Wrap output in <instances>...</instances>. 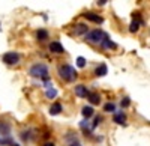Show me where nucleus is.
<instances>
[{
    "label": "nucleus",
    "mask_w": 150,
    "mask_h": 146,
    "mask_svg": "<svg viewBox=\"0 0 150 146\" xmlns=\"http://www.w3.org/2000/svg\"><path fill=\"white\" fill-rule=\"evenodd\" d=\"M29 74L35 78H42V80H48L50 78V69L45 63H35L30 71H29Z\"/></svg>",
    "instance_id": "2"
},
{
    "label": "nucleus",
    "mask_w": 150,
    "mask_h": 146,
    "mask_svg": "<svg viewBox=\"0 0 150 146\" xmlns=\"http://www.w3.org/2000/svg\"><path fill=\"white\" fill-rule=\"evenodd\" d=\"M44 146H54V143H53V142H47Z\"/></svg>",
    "instance_id": "25"
},
{
    "label": "nucleus",
    "mask_w": 150,
    "mask_h": 146,
    "mask_svg": "<svg viewBox=\"0 0 150 146\" xmlns=\"http://www.w3.org/2000/svg\"><path fill=\"white\" fill-rule=\"evenodd\" d=\"M74 33L77 35V36L87 35V33H89V27H87V24H84V23H80V24H77V26H75V29H74Z\"/></svg>",
    "instance_id": "8"
},
{
    "label": "nucleus",
    "mask_w": 150,
    "mask_h": 146,
    "mask_svg": "<svg viewBox=\"0 0 150 146\" xmlns=\"http://www.w3.org/2000/svg\"><path fill=\"white\" fill-rule=\"evenodd\" d=\"M48 48H50V51H51V53H56V54H62V53H65V48H63V45H62L60 42H57V41L51 42Z\"/></svg>",
    "instance_id": "7"
},
{
    "label": "nucleus",
    "mask_w": 150,
    "mask_h": 146,
    "mask_svg": "<svg viewBox=\"0 0 150 146\" xmlns=\"http://www.w3.org/2000/svg\"><path fill=\"white\" fill-rule=\"evenodd\" d=\"M57 72H59L60 78H63L65 81H69V83L71 81H75V80H77V77H78L75 68L72 65H69V63H60L59 68H57Z\"/></svg>",
    "instance_id": "1"
},
{
    "label": "nucleus",
    "mask_w": 150,
    "mask_h": 146,
    "mask_svg": "<svg viewBox=\"0 0 150 146\" xmlns=\"http://www.w3.org/2000/svg\"><path fill=\"white\" fill-rule=\"evenodd\" d=\"M36 38H38V41H41V42L47 41L48 39V32L45 29H39V30H38V33H36Z\"/></svg>",
    "instance_id": "14"
},
{
    "label": "nucleus",
    "mask_w": 150,
    "mask_h": 146,
    "mask_svg": "<svg viewBox=\"0 0 150 146\" xmlns=\"http://www.w3.org/2000/svg\"><path fill=\"white\" fill-rule=\"evenodd\" d=\"M11 146H20V145H17V143H12Z\"/></svg>",
    "instance_id": "26"
},
{
    "label": "nucleus",
    "mask_w": 150,
    "mask_h": 146,
    "mask_svg": "<svg viewBox=\"0 0 150 146\" xmlns=\"http://www.w3.org/2000/svg\"><path fill=\"white\" fill-rule=\"evenodd\" d=\"M120 105L123 107V108H126V107H129L131 105V98L129 96H125V98L120 101Z\"/></svg>",
    "instance_id": "20"
},
{
    "label": "nucleus",
    "mask_w": 150,
    "mask_h": 146,
    "mask_svg": "<svg viewBox=\"0 0 150 146\" xmlns=\"http://www.w3.org/2000/svg\"><path fill=\"white\" fill-rule=\"evenodd\" d=\"M45 96H47V98H50V100H53V98H56V96H57V90H56L54 88H51V89H47Z\"/></svg>",
    "instance_id": "18"
},
{
    "label": "nucleus",
    "mask_w": 150,
    "mask_h": 146,
    "mask_svg": "<svg viewBox=\"0 0 150 146\" xmlns=\"http://www.w3.org/2000/svg\"><path fill=\"white\" fill-rule=\"evenodd\" d=\"M0 131H2V132H5V134L8 136L9 134V125H3V124H0Z\"/></svg>",
    "instance_id": "22"
},
{
    "label": "nucleus",
    "mask_w": 150,
    "mask_h": 146,
    "mask_svg": "<svg viewBox=\"0 0 150 146\" xmlns=\"http://www.w3.org/2000/svg\"><path fill=\"white\" fill-rule=\"evenodd\" d=\"M0 143H2V139H0Z\"/></svg>",
    "instance_id": "27"
},
{
    "label": "nucleus",
    "mask_w": 150,
    "mask_h": 146,
    "mask_svg": "<svg viewBox=\"0 0 150 146\" xmlns=\"http://www.w3.org/2000/svg\"><path fill=\"white\" fill-rule=\"evenodd\" d=\"M101 47H102V48H116V44L112 42V41L108 38V35H107L105 38H104V41L101 42Z\"/></svg>",
    "instance_id": "15"
},
{
    "label": "nucleus",
    "mask_w": 150,
    "mask_h": 146,
    "mask_svg": "<svg viewBox=\"0 0 150 146\" xmlns=\"http://www.w3.org/2000/svg\"><path fill=\"white\" fill-rule=\"evenodd\" d=\"M81 115L84 116V119L89 120L93 115H95V110H93V107L92 105H84L83 107V110H81Z\"/></svg>",
    "instance_id": "11"
},
{
    "label": "nucleus",
    "mask_w": 150,
    "mask_h": 146,
    "mask_svg": "<svg viewBox=\"0 0 150 146\" xmlns=\"http://www.w3.org/2000/svg\"><path fill=\"white\" fill-rule=\"evenodd\" d=\"M102 120H104V118H102V116H95V120H93V124H92V130H95L99 124L102 122Z\"/></svg>",
    "instance_id": "21"
},
{
    "label": "nucleus",
    "mask_w": 150,
    "mask_h": 146,
    "mask_svg": "<svg viewBox=\"0 0 150 146\" xmlns=\"http://www.w3.org/2000/svg\"><path fill=\"white\" fill-rule=\"evenodd\" d=\"M112 120L119 125H125V122H126V115L123 112H116L114 116H112Z\"/></svg>",
    "instance_id": "10"
},
{
    "label": "nucleus",
    "mask_w": 150,
    "mask_h": 146,
    "mask_svg": "<svg viewBox=\"0 0 150 146\" xmlns=\"http://www.w3.org/2000/svg\"><path fill=\"white\" fill-rule=\"evenodd\" d=\"M74 92H75V95L77 96H80V98H87V96H89V89H87L84 84H77V86H75V89H74Z\"/></svg>",
    "instance_id": "5"
},
{
    "label": "nucleus",
    "mask_w": 150,
    "mask_h": 146,
    "mask_svg": "<svg viewBox=\"0 0 150 146\" xmlns=\"http://www.w3.org/2000/svg\"><path fill=\"white\" fill-rule=\"evenodd\" d=\"M84 18L89 20V21H92V23H96V24H101V23L104 21V18L99 17L98 14H95V12H86V14H84Z\"/></svg>",
    "instance_id": "6"
},
{
    "label": "nucleus",
    "mask_w": 150,
    "mask_h": 146,
    "mask_svg": "<svg viewBox=\"0 0 150 146\" xmlns=\"http://www.w3.org/2000/svg\"><path fill=\"white\" fill-rule=\"evenodd\" d=\"M87 100H89V103L92 105H98L99 103H101V95L96 93V92H90L89 96H87Z\"/></svg>",
    "instance_id": "12"
},
{
    "label": "nucleus",
    "mask_w": 150,
    "mask_h": 146,
    "mask_svg": "<svg viewBox=\"0 0 150 146\" xmlns=\"http://www.w3.org/2000/svg\"><path fill=\"white\" fill-rule=\"evenodd\" d=\"M107 72H108V68H107L105 63H99L95 68V75L96 77H104V75H107Z\"/></svg>",
    "instance_id": "9"
},
{
    "label": "nucleus",
    "mask_w": 150,
    "mask_h": 146,
    "mask_svg": "<svg viewBox=\"0 0 150 146\" xmlns=\"http://www.w3.org/2000/svg\"><path fill=\"white\" fill-rule=\"evenodd\" d=\"M2 60L6 63V65H17L20 62V54L15 53V51H8L3 54Z\"/></svg>",
    "instance_id": "4"
},
{
    "label": "nucleus",
    "mask_w": 150,
    "mask_h": 146,
    "mask_svg": "<svg viewBox=\"0 0 150 146\" xmlns=\"http://www.w3.org/2000/svg\"><path fill=\"white\" fill-rule=\"evenodd\" d=\"M107 2H108V0H96V5L98 6H104Z\"/></svg>",
    "instance_id": "23"
},
{
    "label": "nucleus",
    "mask_w": 150,
    "mask_h": 146,
    "mask_svg": "<svg viewBox=\"0 0 150 146\" xmlns=\"http://www.w3.org/2000/svg\"><path fill=\"white\" fill-rule=\"evenodd\" d=\"M86 63H87V60H86L83 56L77 57V66H78V68H84V66H86Z\"/></svg>",
    "instance_id": "19"
},
{
    "label": "nucleus",
    "mask_w": 150,
    "mask_h": 146,
    "mask_svg": "<svg viewBox=\"0 0 150 146\" xmlns=\"http://www.w3.org/2000/svg\"><path fill=\"white\" fill-rule=\"evenodd\" d=\"M62 110H63V105H62L60 103H54V104H51V107H50V115H53V116L60 115Z\"/></svg>",
    "instance_id": "13"
},
{
    "label": "nucleus",
    "mask_w": 150,
    "mask_h": 146,
    "mask_svg": "<svg viewBox=\"0 0 150 146\" xmlns=\"http://www.w3.org/2000/svg\"><path fill=\"white\" fill-rule=\"evenodd\" d=\"M105 36L107 35L101 29H96V30H92V32H89V33L86 35V41H89L92 44H101L104 41Z\"/></svg>",
    "instance_id": "3"
},
{
    "label": "nucleus",
    "mask_w": 150,
    "mask_h": 146,
    "mask_svg": "<svg viewBox=\"0 0 150 146\" xmlns=\"http://www.w3.org/2000/svg\"><path fill=\"white\" fill-rule=\"evenodd\" d=\"M104 112H107V113H116V104L114 103H107L104 105Z\"/></svg>",
    "instance_id": "17"
},
{
    "label": "nucleus",
    "mask_w": 150,
    "mask_h": 146,
    "mask_svg": "<svg viewBox=\"0 0 150 146\" xmlns=\"http://www.w3.org/2000/svg\"><path fill=\"white\" fill-rule=\"evenodd\" d=\"M140 24H141V20H134V21L131 23V26H129V32H131V33L138 32V29H140Z\"/></svg>",
    "instance_id": "16"
},
{
    "label": "nucleus",
    "mask_w": 150,
    "mask_h": 146,
    "mask_svg": "<svg viewBox=\"0 0 150 146\" xmlns=\"http://www.w3.org/2000/svg\"><path fill=\"white\" fill-rule=\"evenodd\" d=\"M69 146H83L78 140H75V142H72V143H69Z\"/></svg>",
    "instance_id": "24"
}]
</instances>
